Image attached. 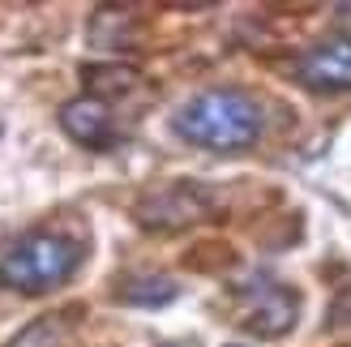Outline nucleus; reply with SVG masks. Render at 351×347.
Segmentation results:
<instances>
[{
  "label": "nucleus",
  "instance_id": "nucleus-9",
  "mask_svg": "<svg viewBox=\"0 0 351 347\" xmlns=\"http://www.w3.org/2000/svg\"><path fill=\"white\" fill-rule=\"evenodd\" d=\"M90 39L99 47H133L137 43V22L129 9H99L90 22Z\"/></svg>",
  "mask_w": 351,
  "mask_h": 347
},
{
  "label": "nucleus",
  "instance_id": "nucleus-8",
  "mask_svg": "<svg viewBox=\"0 0 351 347\" xmlns=\"http://www.w3.org/2000/svg\"><path fill=\"white\" fill-rule=\"evenodd\" d=\"M77 318H82V309H60V313L34 318L9 347H69V339L77 331Z\"/></svg>",
  "mask_w": 351,
  "mask_h": 347
},
{
  "label": "nucleus",
  "instance_id": "nucleus-5",
  "mask_svg": "<svg viewBox=\"0 0 351 347\" xmlns=\"http://www.w3.org/2000/svg\"><path fill=\"white\" fill-rule=\"evenodd\" d=\"M295 77L317 95L351 91V34H330L295 60Z\"/></svg>",
  "mask_w": 351,
  "mask_h": 347
},
{
  "label": "nucleus",
  "instance_id": "nucleus-1",
  "mask_svg": "<svg viewBox=\"0 0 351 347\" xmlns=\"http://www.w3.org/2000/svg\"><path fill=\"white\" fill-rule=\"evenodd\" d=\"M261 129H266V112H261V103L249 91H240V86H210V91L180 103L176 116H171V133L184 137V142L197 146V150H210V154L253 150Z\"/></svg>",
  "mask_w": 351,
  "mask_h": 347
},
{
  "label": "nucleus",
  "instance_id": "nucleus-4",
  "mask_svg": "<svg viewBox=\"0 0 351 347\" xmlns=\"http://www.w3.org/2000/svg\"><path fill=\"white\" fill-rule=\"evenodd\" d=\"M215 211H219V198L202 180H171L133 206L137 223L150 232H180V228H193V223H206Z\"/></svg>",
  "mask_w": 351,
  "mask_h": 347
},
{
  "label": "nucleus",
  "instance_id": "nucleus-2",
  "mask_svg": "<svg viewBox=\"0 0 351 347\" xmlns=\"http://www.w3.org/2000/svg\"><path fill=\"white\" fill-rule=\"evenodd\" d=\"M82 257V245L64 232H26L0 257V283L22 291V296H43V291H56L73 279Z\"/></svg>",
  "mask_w": 351,
  "mask_h": 347
},
{
  "label": "nucleus",
  "instance_id": "nucleus-6",
  "mask_svg": "<svg viewBox=\"0 0 351 347\" xmlns=\"http://www.w3.org/2000/svg\"><path fill=\"white\" fill-rule=\"evenodd\" d=\"M60 129L73 137L77 146L86 150H112L116 146V116L112 108L103 99L95 95H77V99H69L64 108H60Z\"/></svg>",
  "mask_w": 351,
  "mask_h": 347
},
{
  "label": "nucleus",
  "instance_id": "nucleus-7",
  "mask_svg": "<svg viewBox=\"0 0 351 347\" xmlns=\"http://www.w3.org/2000/svg\"><path fill=\"white\" fill-rule=\"evenodd\" d=\"M180 296V287H176L171 274H125V279L116 283V300L120 304H137V309H159V304H171Z\"/></svg>",
  "mask_w": 351,
  "mask_h": 347
},
{
  "label": "nucleus",
  "instance_id": "nucleus-11",
  "mask_svg": "<svg viewBox=\"0 0 351 347\" xmlns=\"http://www.w3.org/2000/svg\"><path fill=\"white\" fill-rule=\"evenodd\" d=\"M159 347H197V343H184V339H171V343H159Z\"/></svg>",
  "mask_w": 351,
  "mask_h": 347
},
{
  "label": "nucleus",
  "instance_id": "nucleus-10",
  "mask_svg": "<svg viewBox=\"0 0 351 347\" xmlns=\"http://www.w3.org/2000/svg\"><path fill=\"white\" fill-rule=\"evenodd\" d=\"M82 77L95 91V99H103V95H125V91H133V86L142 82V77H137V69H129V64H86Z\"/></svg>",
  "mask_w": 351,
  "mask_h": 347
},
{
  "label": "nucleus",
  "instance_id": "nucleus-3",
  "mask_svg": "<svg viewBox=\"0 0 351 347\" xmlns=\"http://www.w3.org/2000/svg\"><path fill=\"white\" fill-rule=\"evenodd\" d=\"M300 322V291L278 279H253L236 287V326L249 339H283Z\"/></svg>",
  "mask_w": 351,
  "mask_h": 347
}]
</instances>
